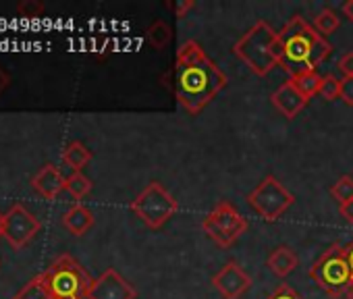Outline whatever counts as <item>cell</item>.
<instances>
[{
    "mask_svg": "<svg viewBox=\"0 0 353 299\" xmlns=\"http://www.w3.org/2000/svg\"><path fill=\"white\" fill-rule=\"evenodd\" d=\"M227 83L229 77L225 71L196 40H188L176 50L168 87L185 112L194 116L200 114L227 87Z\"/></svg>",
    "mask_w": 353,
    "mask_h": 299,
    "instance_id": "1",
    "label": "cell"
},
{
    "mask_svg": "<svg viewBox=\"0 0 353 299\" xmlns=\"http://www.w3.org/2000/svg\"><path fill=\"white\" fill-rule=\"evenodd\" d=\"M281 48H283V61L281 69L293 77L305 71H316L318 65H322L330 52L332 46L326 42L324 36H320L314 25H310L303 17L295 15L281 32Z\"/></svg>",
    "mask_w": 353,
    "mask_h": 299,
    "instance_id": "2",
    "label": "cell"
},
{
    "mask_svg": "<svg viewBox=\"0 0 353 299\" xmlns=\"http://www.w3.org/2000/svg\"><path fill=\"white\" fill-rule=\"evenodd\" d=\"M233 54L239 56L254 75L266 77L274 67H281V38L266 21H258L233 44Z\"/></svg>",
    "mask_w": 353,
    "mask_h": 299,
    "instance_id": "3",
    "label": "cell"
},
{
    "mask_svg": "<svg viewBox=\"0 0 353 299\" xmlns=\"http://www.w3.org/2000/svg\"><path fill=\"white\" fill-rule=\"evenodd\" d=\"M52 299H88L94 278L69 254L59 256L46 272H42Z\"/></svg>",
    "mask_w": 353,
    "mask_h": 299,
    "instance_id": "4",
    "label": "cell"
},
{
    "mask_svg": "<svg viewBox=\"0 0 353 299\" xmlns=\"http://www.w3.org/2000/svg\"><path fill=\"white\" fill-rule=\"evenodd\" d=\"M310 278L330 297L339 299L349 293L353 285V272L345 256V247L339 243L330 245L312 266Z\"/></svg>",
    "mask_w": 353,
    "mask_h": 299,
    "instance_id": "5",
    "label": "cell"
},
{
    "mask_svg": "<svg viewBox=\"0 0 353 299\" xmlns=\"http://www.w3.org/2000/svg\"><path fill=\"white\" fill-rule=\"evenodd\" d=\"M129 208L145 227L160 229L179 212V202L162 187V183L152 181L139 192V196L129 204Z\"/></svg>",
    "mask_w": 353,
    "mask_h": 299,
    "instance_id": "6",
    "label": "cell"
},
{
    "mask_svg": "<svg viewBox=\"0 0 353 299\" xmlns=\"http://www.w3.org/2000/svg\"><path fill=\"white\" fill-rule=\"evenodd\" d=\"M204 233L221 247H231L245 231L248 220L239 214V210L229 202H219L202 223Z\"/></svg>",
    "mask_w": 353,
    "mask_h": 299,
    "instance_id": "7",
    "label": "cell"
},
{
    "mask_svg": "<svg viewBox=\"0 0 353 299\" xmlns=\"http://www.w3.org/2000/svg\"><path fill=\"white\" fill-rule=\"evenodd\" d=\"M248 204L264 218L266 223H276L293 204L295 196L272 175H268L258 187L248 196Z\"/></svg>",
    "mask_w": 353,
    "mask_h": 299,
    "instance_id": "8",
    "label": "cell"
},
{
    "mask_svg": "<svg viewBox=\"0 0 353 299\" xmlns=\"http://www.w3.org/2000/svg\"><path fill=\"white\" fill-rule=\"evenodd\" d=\"M40 220L23 204H13L5 214V239L13 249H23L40 233Z\"/></svg>",
    "mask_w": 353,
    "mask_h": 299,
    "instance_id": "9",
    "label": "cell"
},
{
    "mask_svg": "<svg viewBox=\"0 0 353 299\" xmlns=\"http://www.w3.org/2000/svg\"><path fill=\"white\" fill-rule=\"evenodd\" d=\"M212 285L223 299H241L252 287V276L237 262H229L212 276Z\"/></svg>",
    "mask_w": 353,
    "mask_h": 299,
    "instance_id": "10",
    "label": "cell"
},
{
    "mask_svg": "<svg viewBox=\"0 0 353 299\" xmlns=\"http://www.w3.org/2000/svg\"><path fill=\"white\" fill-rule=\"evenodd\" d=\"M88 299H137V291L114 268H108L94 278Z\"/></svg>",
    "mask_w": 353,
    "mask_h": 299,
    "instance_id": "11",
    "label": "cell"
},
{
    "mask_svg": "<svg viewBox=\"0 0 353 299\" xmlns=\"http://www.w3.org/2000/svg\"><path fill=\"white\" fill-rule=\"evenodd\" d=\"M270 102H272V106H274L283 116L295 118V116L307 106L310 100L293 85L291 79H287L283 85H279V87L274 90V94L270 96Z\"/></svg>",
    "mask_w": 353,
    "mask_h": 299,
    "instance_id": "12",
    "label": "cell"
},
{
    "mask_svg": "<svg viewBox=\"0 0 353 299\" xmlns=\"http://www.w3.org/2000/svg\"><path fill=\"white\" fill-rule=\"evenodd\" d=\"M65 183L67 177H63V173L54 167V165H44L34 177H32V187L38 196H42L44 200H54L61 196V192H65Z\"/></svg>",
    "mask_w": 353,
    "mask_h": 299,
    "instance_id": "13",
    "label": "cell"
},
{
    "mask_svg": "<svg viewBox=\"0 0 353 299\" xmlns=\"http://www.w3.org/2000/svg\"><path fill=\"white\" fill-rule=\"evenodd\" d=\"M63 227L75 235V237H81L85 235L92 227H94V212L83 206V204H73L65 214H63Z\"/></svg>",
    "mask_w": 353,
    "mask_h": 299,
    "instance_id": "14",
    "label": "cell"
},
{
    "mask_svg": "<svg viewBox=\"0 0 353 299\" xmlns=\"http://www.w3.org/2000/svg\"><path fill=\"white\" fill-rule=\"evenodd\" d=\"M299 260H297V254L287 247V245H281L276 249H272V254L268 256L266 260V266L279 276V278H287L295 268H297Z\"/></svg>",
    "mask_w": 353,
    "mask_h": 299,
    "instance_id": "15",
    "label": "cell"
},
{
    "mask_svg": "<svg viewBox=\"0 0 353 299\" xmlns=\"http://www.w3.org/2000/svg\"><path fill=\"white\" fill-rule=\"evenodd\" d=\"M63 163L73 169V173H81L83 167L90 165L92 161V150L88 145H83L81 141H71L65 150H63V154H61Z\"/></svg>",
    "mask_w": 353,
    "mask_h": 299,
    "instance_id": "16",
    "label": "cell"
},
{
    "mask_svg": "<svg viewBox=\"0 0 353 299\" xmlns=\"http://www.w3.org/2000/svg\"><path fill=\"white\" fill-rule=\"evenodd\" d=\"M293 81V85L307 98L312 100L314 96L320 94V87H322V79L324 75H320L318 71H305V73H299V75H293L289 77Z\"/></svg>",
    "mask_w": 353,
    "mask_h": 299,
    "instance_id": "17",
    "label": "cell"
},
{
    "mask_svg": "<svg viewBox=\"0 0 353 299\" xmlns=\"http://www.w3.org/2000/svg\"><path fill=\"white\" fill-rule=\"evenodd\" d=\"M145 38H148V42L152 44V48L164 50V48L170 44V40H172V30H170V25H168L166 21L158 19V21H154V23L148 28Z\"/></svg>",
    "mask_w": 353,
    "mask_h": 299,
    "instance_id": "18",
    "label": "cell"
},
{
    "mask_svg": "<svg viewBox=\"0 0 353 299\" xmlns=\"http://www.w3.org/2000/svg\"><path fill=\"white\" fill-rule=\"evenodd\" d=\"M15 299H52V295H50V289H48V285H46V278H44V274H38V276H34L17 295H15Z\"/></svg>",
    "mask_w": 353,
    "mask_h": 299,
    "instance_id": "19",
    "label": "cell"
},
{
    "mask_svg": "<svg viewBox=\"0 0 353 299\" xmlns=\"http://www.w3.org/2000/svg\"><path fill=\"white\" fill-rule=\"evenodd\" d=\"M92 187H94V183H92L83 173H73V175H69V177H67V183H65V192H69L71 198L77 200V204H79V200H83V198L92 192Z\"/></svg>",
    "mask_w": 353,
    "mask_h": 299,
    "instance_id": "20",
    "label": "cell"
},
{
    "mask_svg": "<svg viewBox=\"0 0 353 299\" xmlns=\"http://www.w3.org/2000/svg\"><path fill=\"white\" fill-rule=\"evenodd\" d=\"M341 25V19L339 15L332 11V9H322L316 17H314V30L320 34V36H330L339 30Z\"/></svg>",
    "mask_w": 353,
    "mask_h": 299,
    "instance_id": "21",
    "label": "cell"
},
{
    "mask_svg": "<svg viewBox=\"0 0 353 299\" xmlns=\"http://www.w3.org/2000/svg\"><path fill=\"white\" fill-rule=\"evenodd\" d=\"M330 196H332V200H334L339 206L353 202V177L343 175V177L330 187Z\"/></svg>",
    "mask_w": 353,
    "mask_h": 299,
    "instance_id": "22",
    "label": "cell"
},
{
    "mask_svg": "<svg viewBox=\"0 0 353 299\" xmlns=\"http://www.w3.org/2000/svg\"><path fill=\"white\" fill-rule=\"evenodd\" d=\"M320 96L326 102H334L341 98V79L334 75H324L322 79V87H320Z\"/></svg>",
    "mask_w": 353,
    "mask_h": 299,
    "instance_id": "23",
    "label": "cell"
},
{
    "mask_svg": "<svg viewBox=\"0 0 353 299\" xmlns=\"http://www.w3.org/2000/svg\"><path fill=\"white\" fill-rule=\"evenodd\" d=\"M44 11H46V7L40 3V0H21L17 5V13L28 19H36V17L44 15Z\"/></svg>",
    "mask_w": 353,
    "mask_h": 299,
    "instance_id": "24",
    "label": "cell"
},
{
    "mask_svg": "<svg viewBox=\"0 0 353 299\" xmlns=\"http://www.w3.org/2000/svg\"><path fill=\"white\" fill-rule=\"evenodd\" d=\"M266 299H303L291 285H287V282H281Z\"/></svg>",
    "mask_w": 353,
    "mask_h": 299,
    "instance_id": "25",
    "label": "cell"
},
{
    "mask_svg": "<svg viewBox=\"0 0 353 299\" xmlns=\"http://www.w3.org/2000/svg\"><path fill=\"white\" fill-rule=\"evenodd\" d=\"M341 100L347 106H353V77H343L341 79Z\"/></svg>",
    "mask_w": 353,
    "mask_h": 299,
    "instance_id": "26",
    "label": "cell"
},
{
    "mask_svg": "<svg viewBox=\"0 0 353 299\" xmlns=\"http://www.w3.org/2000/svg\"><path fill=\"white\" fill-rule=\"evenodd\" d=\"M339 71L343 73V77H353V52H345L339 63H336Z\"/></svg>",
    "mask_w": 353,
    "mask_h": 299,
    "instance_id": "27",
    "label": "cell"
},
{
    "mask_svg": "<svg viewBox=\"0 0 353 299\" xmlns=\"http://www.w3.org/2000/svg\"><path fill=\"white\" fill-rule=\"evenodd\" d=\"M194 7H196L194 0H181V3H176V5L172 7V9H174V17H176V19H183Z\"/></svg>",
    "mask_w": 353,
    "mask_h": 299,
    "instance_id": "28",
    "label": "cell"
},
{
    "mask_svg": "<svg viewBox=\"0 0 353 299\" xmlns=\"http://www.w3.org/2000/svg\"><path fill=\"white\" fill-rule=\"evenodd\" d=\"M339 214L349 223V225H353V202H349V204H343V206H339Z\"/></svg>",
    "mask_w": 353,
    "mask_h": 299,
    "instance_id": "29",
    "label": "cell"
},
{
    "mask_svg": "<svg viewBox=\"0 0 353 299\" xmlns=\"http://www.w3.org/2000/svg\"><path fill=\"white\" fill-rule=\"evenodd\" d=\"M9 83H11V75L3 67H0V94H3L9 87Z\"/></svg>",
    "mask_w": 353,
    "mask_h": 299,
    "instance_id": "30",
    "label": "cell"
},
{
    "mask_svg": "<svg viewBox=\"0 0 353 299\" xmlns=\"http://www.w3.org/2000/svg\"><path fill=\"white\" fill-rule=\"evenodd\" d=\"M341 11H343V15L347 17V21H349V23H353V0H347V3L343 5V9H341Z\"/></svg>",
    "mask_w": 353,
    "mask_h": 299,
    "instance_id": "31",
    "label": "cell"
},
{
    "mask_svg": "<svg viewBox=\"0 0 353 299\" xmlns=\"http://www.w3.org/2000/svg\"><path fill=\"white\" fill-rule=\"evenodd\" d=\"M345 256H347V262L351 266V272H353V241L345 247Z\"/></svg>",
    "mask_w": 353,
    "mask_h": 299,
    "instance_id": "32",
    "label": "cell"
},
{
    "mask_svg": "<svg viewBox=\"0 0 353 299\" xmlns=\"http://www.w3.org/2000/svg\"><path fill=\"white\" fill-rule=\"evenodd\" d=\"M0 237H5V214L0 212Z\"/></svg>",
    "mask_w": 353,
    "mask_h": 299,
    "instance_id": "33",
    "label": "cell"
},
{
    "mask_svg": "<svg viewBox=\"0 0 353 299\" xmlns=\"http://www.w3.org/2000/svg\"><path fill=\"white\" fill-rule=\"evenodd\" d=\"M347 299H353V285H351V289H349V293H347Z\"/></svg>",
    "mask_w": 353,
    "mask_h": 299,
    "instance_id": "34",
    "label": "cell"
}]
</instances>
